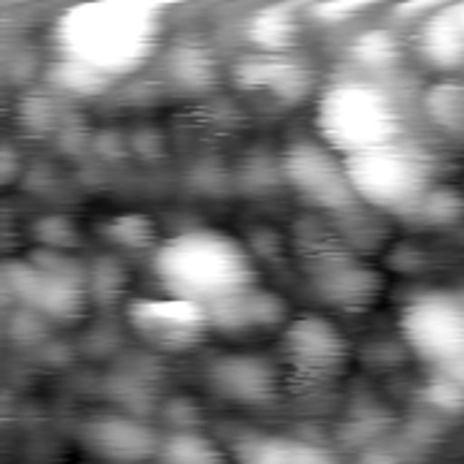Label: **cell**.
I'll return each instance as SVG.
<instances>
[{
	"instance_id": "cell-1",
	"label": "cell",
	"mask_w": 464,
	"mask_h": 464,
	"mask_svg": "<svg viewBox=\"0 0 464 464\" xmlns=\"http://www.w3.org/2000/svg\"><path fill=\"white\" fill-rule=\"evenodd\" d=\"M163 14L139 0H92L71 5L54 24L63 60H71L106 82L136 73L158 49Z\"/></svg>"
},
{
	"instance_id": "cell-2",
	"label": "cell",
	"mask_w": 464,
	"mask_h": 464,
	"mask_svg": "<svg viewBox=\"0 0 464 464\" xmlns=\"http://www.w3.org/2000/svg\"><path fill=\"white\" fill-rule=\"evenodd\" d=\"M152 272L169 296L193 302L207 313L258 288L247 247L218 228H190L166 239L155 250Z\"/></svg>"
},
{
	"instance_id": "cell-3",
	"label": "cell",
	"mask_w": 464,
	"mask_h": 464,
	"mask_svg": "<svg viewBox=\"0 0 464 464\" xmlns=\"http://www.w3.org/2000/svg\"><path fill=\"white\" fill-rule=\"evenodd\" d=\"M315 128L343 158L402 141V111L394 95L370 79L332 82L315 103Z\"/></svg>"
},
{
	"instance_id": "cell-4",
	"label": "cell",
	"mask_w": 464,
	"mask_h": 464,
	"mask_svg": "<svg viewBox=\"0 0 464 464\" xmlns=\"http://www.w3.org/2000/svg\"><path fill=\"white\" fill-rule=\"evenodd\" d=\"M345 166L356 198L372 209L408 215L424 207L432 196V160L405 139L345 158Z\"/></svg>"
},
{
	"instance_id": "cell-5",
	"label": "cell",
	"mask_w": 464,
	"mask_h": 464,
	"mask_svg": "<svg viewBox=\"0 0 464 464\" xmlns=\"http://www.w3.org/2000/svg\"><path fill=\"white\" fill-rule=\"evenodd\" d=\"M405 345L432 370L464 375V296L451 291H424L400 310Z\"/></svg>"
},
{
	"instance_id": "cell-6",
	"label": "cell",
	"mask_w": 464,
	"mask_h": 464,
	"mask_svg": "<svg viewBox=\"0 0 464 464\" xmlns=\"http://www.w3.org/2000/svg\"><path fill=\"white\" fill-rule=\"evenodd\" d=\"M5 285L19 304L54 324H73L87 310V275L49 256L8 264Z\"/></svg>"
},
{
	"instance_id": "cell-7",
	"label": "cell",
	"mask_w": 464,
	"mask_h": 464,
	"mask_svg": "<svg viewBox=\"0 0 464 464\" xmlns=\"http://www.w3.org/2000/svg\"><path fill=\"white\" fill-rule=\"evenodd\" d=\"M304 272L315 296L337 310H367L381 291V277L329 234L304 242Z\"/></svg>"
},
{
	"instance_id": "cell-8",
	"label": "cell",
	"mask_w": 464,
	"mask_h": 464,
	"mask_svg": "<svg viewBox=\"0 0 464 464\" xmlns=\"http://www.w3.org/2000/svg\"><path fill=\"white\" fill-rule=\"evenodd\" d=\"M283 177L310 207L332 212L334 218L362 204L353 193L345 158L321 139H299L288 144L283 152Z\"/></svg>"
},
{
	"instance_id": "cell-9",
	"label": "cell",
	"mask_w": 464,
	"mask_h": 464,
	"mask_svg": "<svg viewBox=\"0 0 464 464\" xmlns=\"http://www.w3.org/2000/svg\"><path fill=\"white\" fill-rule=\"evenodd\" d=\"M283 370L296 383H326L337 378L351 356L343 329L318 313H304L283 326Z\"/></svg>"
},
{
	"instance_id": "cell-10",
	"label": "cell",
	"mask_w": 464,
	"mask_h": 464,
	"mask_svg": "<svg viewBox=\"0 0 464 464\" xmlns=\"http://www.w3.org/2000/svg\"><path fill=\"white\" fill-rule=\"evenodd\" d=\"M130 329L152 348L182 353L204 343L212 329L209 313L177 296H141L128 304Z\"/></svg>"
},
{
	"instance_id": "cell-11",
	"label": "cell",
	"mask_w": 464,
	"mask_h": 464,
	"mask_svg": "<svg viewBox=\"0 0 464 464\" xmlns=\"http://www.w3.org/2000/svg\"><path fill=\"white\" fill-rule=\"evenodd\" d=\"M84 446L103 462L139 464L150 457H158L160 438L133 416L106 413L95 416L82 430Z\"/></svg>"
},
{
	"instance_id": "cell-12",
	"label": "cell",
	"mask_w": 464,
	"mask_h": 464,
	"mask_svg": "<svg viewBox=\"0 0 464 464\" xmlns=\"http://www.w3.org/2000/svg\"><path fill=\"white\" fill-rule=\"evenodd\" d=\"M209 381L231 402L242 405H266L277 397L280 389V370L256 353H228L220 356L212 370Z\"/></svg>"
},
{
	"instance_id": "cell-13",
	"label": "cell",
	"mask_w": 464,
	"mask_h": 464,
	"mask_svg": "<svg viewBox=\"0 0 464 464\" xmlns=\"http://www.w3.org/2000/svg\"><path fill=\"white\" fill-rule=\"evenodd\" d=\"M237 79L245 87L272 92L283 101H296L310 87V68L291 52H256L242 60Z\"/></svg>"
},
{
	"instance_id": "cell-14",
	"label": "cell",
	"mask_w": 464,
	"mask_h": 464,
	"mask_svg": "<svg viewBox=\"0 0 464 464\" xmlns=\"http://www.w3.org/2000/svg\"><path fill=\"white\" fill-rule=\"evenodd\" d=\"M416 49L421 60L440 71H457L464 65V24L454 5L435 8L419 22Z\"/></svg>"
},
{
	"instance_id": "cell-15",
	"label": "cell",
	"mask_w": 464,
	"mask_h": 464,
	"mask_svg": "<svg viewBox=\"0 0 464 464\" xmlns=\"http://www.w3.org/2000/svg\"><path fill=\"white\" fill-rule=\"evenodd\" d=\"M209 321L215 329H223L231 334L250 332V329H275V326L288 324L285 302L275 296L272 291H261V288H253L250 294L209 310Z\"/></svg>"
},
{
	"instance_id": "cell-16",
	"label": "cell",
	"mask_w": 464,
	"mask_h": 464,
	"mask_svg": "<svg viewBox=\"0 0 464 464\" xmlns=\"http://www.w3.org/2000/svg\"><path fill=\"white\" fill-rule=\"evenodd\" d=\"M299 19L291 5H272L258 11L247 24V38L258 52H288L296 41Z\"/></svg>"
},
{
	"instance_id": "cell-17",
	"label": "cell",
	"mask_w": 464,
	"mask_h": 464,
	"mask_svg": "<svg viewBox=\"0 0 464 464\" xmlns=\"http://www.w3.org/2000/svg\"><path fill=\"white\" fill-rule=\"evenodd\" d=\"M160 464H228L220 449L198 432H174L160 440Z\"/></svg>"
},
{
	"instance_id": "cell-18",
	"label": "cell",
	"mask_w": 464,
	"mask_h": 464,
	"mask_svg": "<svg viewBox=\"0 0 464 464\" xmlns=\"http://www.w3.org/2000/svg\"><path fill=\"white\" fill-rule=\"evenodd\" d=\"M237 464H296V440L256 435L237 446Z\"/></svg>"
},
{
	"instance_id": "cell-19",
	"label": "cell",
	"mask_w": 464,
	"mask_h": 464,
	"mask_svg": "<svg viewBox=\"0 0 464 464\" xmlns=\"http://www.w3.org/2000/svg\"><path fill=\"white\" fill-rule=\"evenodd\" d=\"M353 57L364 68L381 71V68H389L400 60V44L386 30H367L353 41Z\"/></svg>"
},
{
	"instance_id": "cell-20",
	"label": "cell",
	"mask_w": 464,
	"mask_h": 464,
	"mask_svg": "<svg viewBox=\"0 0 464 464\" xmlns=\"http://www.w3.org/2000/svg\"><path fill=\"white\" fill-rule=\"evenodd\" d=\"M171 76L179 79L188 90L204 87L212 79V63L196 46H179L171 57Z\"/></svg>"
},
{
	"instance_id": "cell-21",
	"label": "cell",
	"mask_w": 464,
	"mask_h": 464,
	"mask_svg": "<svg viewBox=\"0 0 464 464\" xmlns=\"http://www.w3.org/2000/svg\"><path fill=\"white\" fill-rule=\"evenodd\" d=\"M106 231L114 237L117 245L133 247V250L150 247L155 242V226L144 215H120Z\"/></svg>"
},
{
	"instance_id": "cell-22",
	"label": "cell",
	"mask_w": 464,
	"mask_h": 464,
	"mask_svg": "<svg viewBox=\"0 0 464 464\" xmlns=\"http://www.w3.org/2000/svg\"><path fill=\"white\" fill-rule=\"evenodd\" d=\"M457 8V16H459V22L464 24V3H459V5H454Z\"/></svg>"
}]
</instances>
